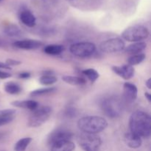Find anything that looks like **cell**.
<instances>
[{"mask_svg": "<svg viewBox=\"0 0 151 151\" xmlns=\"http://www.w3.org/2000/svg\"><path fill=\"white\" fill-rule=\"evenodd\" d=\"M129 127L131 132L141 138H149L151 134V117L142 111H135L130 116Z\"/></svg>", "mask_w": 151, "mask_h": 151, "instance_id": "6da1fadb", "label": "cell"}, {"mask_svg": "<svg viewBox=\"0 0 151 151\" xmlns=\"http://www.w3.org/2000/svg\"><path fill=\"white\" fill-rule=\"evenodd\" d=\"M107 127V120L102 116H86L81 118L78 121V128L82 133L86 134H99Z\"/></svg>", "mask_w": 151, "mask_h": 151, "instance_id": "7a4b0ae2", "label": "cell"}, {"mask_svg": "<svg viewBox=\"0 0 151 151\" xmlns=\"http://www.w3.org/2000/svg\"><path fill=\"white\" fill-rule=\"evenodd\" d=\"M100 106L103 113L109 118H117L122 114V103L118 97L114 96L103 99Z\"/></svg>", "mask_w": 151, "mask_h": 151, "instance_id": "3957f363", "label": "cell"}, {"mask_svg": "<svg viewBox=\"0 0 151 151\" xmlns=\"http://www.w3.org/2000/svg\"><path fill=\"white\" fill-rule=\"evenodd\" d=\"M150 35L148 29L142 25H134L122 32V38L129 42H139L146 39Z\"/></svg>", "mask_w": 151, "mask_h": 151, "instance_id": "277c9868", "label": "cell"}, {"mask_svg": "<svg viewBox=\"0 0 151 151\" xmlns=\"http://www.w3.org/2000/svg\"><path fill=\"white\" fill-rule=\"evenodd\" d=\"M52 114V109L50 106L38 107L32 111L27 121V125L29 128H38L45 123Z\"/></svg>", "mask_w": 151, "mask_h": 151, "instance_id": "5b68a950", "label": "cell"}, {"mask_svg": "<svg viewBox=\"0 0 151 151\" xmlns=\"http://www.w3.org/2000/svg\"><path fill=\"white\" fill-rule=\"evenodd\" d=\"M77 140L84 151H99L102 145V139L97 134L82 133L77 137Z\"/></svg>", "mask_w": 151, "mask_h": 151, "instance_id": "8992f818", "label": "cell"}, {"mask_svg": "<svg viewBox=\"0 0 151 151\" xmlns=\"http://www.w3.org/2000/svg\"><path fill=\"white\" fill-rule=\"evenodd\" d=\"M69 51L76 57L88 58L95 52L96 45L94 43L88 41L75 43L70 46Z\"/></svg>", "mask_w": 151, "mask_h": 151, "instance_id": "52a82bcc", "label": "cell"}, {"mask_svg": "<svg viewBox=\"0 0 151 151\" xmlns=\"http://www.w3.org/2000/svg\"><path fill=\"white\" fill-rule=\"evenodd\" d=\"M125 47V41L119 38H112L103 41L100 44V50L103 52L114 53L124 50Z\"/></svg>", "mask_w": 151, "mask_h": 151, "instance_id": "ba28073f", "label": "cell"}, {"mask_svg": "<svg viewBox=\"0 0 151 151\" xmlns=\"http://www.w3.org/2000/svg\"><path fill=\"white\" fill-rule=\"evenodd\" d=\"M74 134L71 131L63 129V128H56L54 131H52L48 136L47 142H48L49 145L51 146L52 145L58 142L72 140Z\"/></svg>", "mask_w": 151, "mask_h": 151, "instance_id": "9c48e42d", "label": "cell"}, {"mask_svg": "<svg viewBox=\"0 0 151 151\" xmlns=\"http://www.w3.org/2000/svg\"><path fill=\"white\" fill-rule=\"evenodd\" d=\"M13 47L18 49L25 50H32L39 49L44 45V43L41 41L35 39H23L20 41H14L13 44Z\"/></svg>", "mask_w": 151, "mask_h": 151, "instance_id": "30bf717a", "label": "cell"}, {"mask_svg": "<svg viewBox=\"0 0 151 151\" xmlns=\"http://www.w3.org/2000/svg\"><path fill=\"white\" fill-rule=\"evenodd\" d=\"M112 71L125 81H128L132 78L135 72L134 66L129 64L122 65V66H112Z\"/></svg>", "mask_w": 151, "mask_h": 151, "instance_id": "8fae6325", "label": "cell"}, {"mask_svg": "<svg viewBox=\"0 0 151 151\" xmlns=\"http://www.w3.org/2000/svg\"><path fill=\"white\" fill-rule=\"evenodd\" d=\"M123 93L125 100L129 103H132L137 100L138 88L134 84L129 82H125L123 84Z\"/></svg>", "mask_w": 151, "mask_h": 151, "instance_id": "7c38bea8", "label": "cell"}, {"mask_svg": "<svg viewBox=\"0 0 151 151\" xmlns=\"http://www.w3.org/2000/svg\"><path fill=\"white\" fill-rule=\"evenodd\" d=\"M19 19L28 27H33L36 24V18L28 9H22L19 13Z\"/></svg>", "mask_w": 151, "mask_h": 151, "instance_id": "4fadbf2b", "label": "cell"}, {"mask_svg": "<svg viewBox=\"0 0 151 151\" xmlns=\"http://www.w3.org/2000/svg\"><path fill=\"white\" fill-rule=\"evenodd\" d=\"M124 141L128 147L132 149H137L141 147L142 140L139 136L131 132L126 133L124 136Z\"/></svg>", "mask_w": 151, "mask_h": 151, "instance_id": "5bb4252c", "label": "cell"}, {"mask_svg": "<svg viewBox=\"0 0 151 151\" xmlns=\"http://www.w3.org/2000/svg\"><path fill=\"white\" fill-rule=\"evenodd\" d=\"M51 151H74L75 145L72 140H66L56 142L50 146Z\"/></svg>", "mask_w": 151, "mask_h": 151, "instance_id": "9a60e30c", "label": "cell"}, {"mask_svg": "<svg viewBox=\"0 0 151 151\" xmlns=\"http://www.w3.org/2000/svg\"><path fill=\"white\" fill-rule=\"evenodd\" d=\"M147 47V44L144 41H139V42H134L131 44L125 47L124 50L128 54L134 55L142 53V52Z\"/></svg>", "mask_w": 151, "mask_h": 151, "instance_id": "2e32d148", "label": "cell"}, {"mask_svg": "<svg viewBox=\"0 0 151 151\" xmlns=\"http://www.w3.org/2000/svg\"><path fill=\"white\" fill-rule=\"evenodd\" d=\"M16 111L15 109L0 110V127L10 123L14 119Z\"/></svg>", "mask_w": 151, "mask_h": 151, "instance_id": "e0dca14e", "label": "cell"}, {"mask_svg": "<svg viewBox=\"0 0 151 151\" xmlns=\"http://www.w3.org/2000/svg\"><path fill=\"white\" fill-rule=\"evenodd\" d=\"M12 106L20 109H28L30 111H34L38 107V103L36 101L32 100H16L11 103Z\"/></svg>", "mask_w": 151, "mask_h": 151, "instance_id": "ac0fdd59", "label": "cell"}, {"mask_svg": "<svg viewBox=\"0 0 151 151\" xmlns=\"http://www.w3.org/2000/svg\"><path fill=\"white\" fill-rule=\"evenodd\" d=\"M58 79L52 71H44L39 78V83L43 86H51L57 82Z\"/></svg>", "mask_w": 151, "mask_h": 151, "instance_id": "d6986e66", "label": "cell"}, {"mask_svg": "<svg viewBox=\"0 0 151 151\" xmlns=\"http://www.w3.org/2000/svg\"><path fill=\"white\" fill-rule=\"evenodd\" d=\"M64 51V47L60 44H49L45 46L43 49V52L45 54L50 55H58Z\"/></svg>", "mask_w": 151, "mask_h": 151, "instance_id": "ffe728a7", "label": "cell"}, {"mask_svg": "<svg viewBox=\"0 0 151 151\" xmlns=\"http://www.w3.org/2000/svg\"><path fill=\"white\" fill-rule=\"evenodd\" d=\"M62 80L66 83L72 86H82L86 84V81L82 77L72 76V75H64L62 77Z\"/></svg>", "mask_w": 151, "mask_h": 151, "instance_id": "44dd1931", "label": "cell"}, {"mask_svg": "<svg viewBox=\"0 0 151 151\" xmlns=\"http://www.w3.org/2000/svg\"><path fill=\"white\" fill-rule=\"evenodd\" d=\"M3 32L6 35L9 37H13H13H19L22 35V31H21L20 28L17 25L13 24H10L4 27Z\"/></svg>", "mask_w": 151, "mask_h": 151, "instance_id": "7402d4cb", "label": "cell"}, {"mask_svg": "<svg viewBox=\"0 0 151 151\" xmlns=\"http://www.w3.org/2000/svg\"><path fill=\"white\" fill-rule=\"evenodd\" d=\"M4 89L7 94L15 95V94H19L22 91V87L16 83L13 82V81H10L4 84Z\"/></svg>", "mask_w": 151, "mask_h": 151, "instance_id": "603a6c76", "label": "cell"}, {"mask_svg": "<svg viewBox=\"0 0 151 151\" xmlns=\"http://www.w3.org/2000/svg\"><path fill=\"white\" fill-rule=\"evenodd\" d=\"M30 137H24L19 139L14 145V151H26V149L32 142Z\"/></svg>", "mask_w": 151, "mask_h": 151, "instance_id": "cb8c5ba5", "label": "cell"}, {"mask_svg": "<svg viewBox=\"0 0 151 151\" xmlns=\"http://www.w3.org/2000/svg\"><path fill=\"white\" fill-rule=\"evenodd\" d=\"M56 91L55 87H46V88H38V89H35L34 91H31L30 96L31 97H39V96L46 95V94H50L52 93L55 92Z\"/></svg>", "mask_w": 151, "mask_h": 151, "instance_id": "d4e9b609", "label": "cell"}, {"mask_svg": "<svg viewBox=\"0 0 151 151\" xmlns=\"http://www.w3.org/2000/svg\"><path fill=\"white\" fill-rule=\"evenodd\" d=\"M82 74L84 76L86 77L91 83L95 82V81L98 79L99 77H100L98 72H97V70H95L94 69H91V68L83 70Z\"/></svg>", "mask_w": 151, "mask_h": 151, "instance_id": "484cf974", "label": "cell"}, {"mask_svg": "<svg viewBox=\"0 0 151 151\" xmlns=\"http://www.w3.org/2000/svg\"><path fill=\"white\" fill-rule=\"evenodd\" d=\"M146 58V55L144 53H139V54L134 55H131L129 58L128 59V64L131 66H134L136 65H138L139 63H142Z\"/></svg>", "mask_w": 151, "mask_h": 151, "instance_id": "4316f807", "label": "cell"}, {"mask_svg": "<svg viewBox=\"0 0 151 151\" xmlns=\"http://www.w3.org/2000/svg\"><path fill=\"white\" fill-rule=\"evenodd\" d=\"M66 114L67 116H69L70 118H73L77 116V114H78V111H77L75 109H74V108L72 107H70L69 108V109H67V110L66 111Z\"/></svg>", "mask_w": 151, "mask_h": 151, "instance_id": "83f0119b", "label": "cell"}, {"mask_svg": "<svg viewBox=\"0 0 151 151\" xmlns=\"http://www.w3.org/2000/svg\"><path fill=\"white\" fill-rule=\"evenodd\" d=\"M5 63L7 65V66H9L10 67H11L12 66H18V65L21 64V63H22V62L19 61V60H15V59L9 58V59H7V60H6Z\"/></svg>", "mask_w": 151, "mask_h": 151, "instance_id": "f1b7e54d", "label": "cell"}, {"mask_svg": "<svg viewBox=\"0 0 151 151\" xmlns=\"http://www.w3.org/2000/svg\"><path fill=\"white\" fill-rule=\"evenodd\" d=\"M10 77H11V74L0 70V79H7Z\"/></svg>", "mask_w": 151, "mask_h": 151, "instance_id": "f546056e", "label": "cell"}, {"mask_svg": "<svg viewBox=\"0 0 151 151\" xmlns=\"http://www.w3.org/2000/svg\"><path fill=\"white\" fill-rule=\"evenodd\" d=\"M31 74L28 72H22L19 75V78H22V79H28V78H30Z\"/></svg>", "mask_w": 151, "mask_h": 151, "instance_id": "4dcf8cb0", "label": "cell"}, {"mask_svg": "<svg viewBox=\"0 0 151 151\" xmlns=\"http://www.w3.org/2000/svg\"><path fill=\"white\" fill-rule=\"evenodd\" d=\"M0 69H11V67H10L9 66H7L5 63H3V62H0Z\"/></svg>", "mask_w": 151, "mask_h": 151, "instance_id": "1f68e13d", "label": "cell"}, {"mask_svg": "<svg viewBox=\"0 0 151 151\" xmlns=\"http://www.w3.org/2000/svg\"><path fill=\"white\" fill-rule=\"evenodd\" d=\"M145 86H147V88H148V89H150L151 88V78H148V79L146 81Z\"/></svg>", "mask_w": 151, "mask_h": 151, "instance_id": "d6a6232c", "label": "cell"}, {"mask_svg": "<svg viewBox=\"0 0 151 151\" xmlns=\"http://www.w3.org/2000/svg\"><path fill=\"white\" fill-rule=\"evenodd\" d=\"M145 97L147 98V101H148L149 103H150L151 102V94H150V93L147 92V91H146V92L145 93Z\"/></svg>", "mask_w": 151, "mask_h": 151, "instance_id": "836d02e7", "label": "cell"}, {"mask_svg": "<svg viewBox=\"0 0 151 151\" xmlns=\"http://www.w3.org/2000/svg\"><path fill=\"white\" fill-rule=\"evenodd\" d=\"M3 44H4V42L2 41V40H0V47H2Z\"/></svg>", "mask_w": 151, "mask_h": 151, "instance_id": "e575fe53", "label": "cell"}, {"mask_svg": "<svg viewBox=\"0 0 151 151\" xmlns=\"http://www.w3.org/2000/svg\"><path fill=\"white\" fill-rule=\"evenodd\" d=\"M3 136H4V134H2V133H0V139H1L2 138Z\"/></svg>", "mask_w": 151, "mask_h": 151, "instance_id": "d590c367", "label": "cell"}, {"mask_svg": "<svg viewBox=\"0 0 151 151\" xmlns=\"http://www.w3.org/2000/svg\"><path fill=\"white\" fill-rule=\"evenodd\" d=\"M2 1V0H0V1Z\"/></svg>", "mask_w": 151, "mask_h": 151, "instance_id": "8d00e7d4", "label": "cell"}]
</instances>
